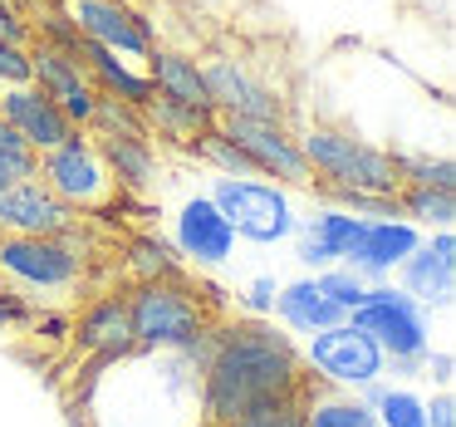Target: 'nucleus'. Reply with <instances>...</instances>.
Listing matches in <instances>:
<instances>
[{"instance_id": "nucleus-1", "label": "nucleus", "mask_w": 456, "mask_h": 427, "mask_svg": "<svg viewBox=\"0 0 456 427\" xmlns=\"http://www.w3.org/2000/svg\"><path fill=\"white\" fill-rule=\"evenodd\" d=\"M309 374L285 334L260 319H236L211 329L207 358H201V427H221L260 403L305 393Z\"/></svg>"}, {"instance_id": "nucleus-2", "label": "nucleus", "mask_w": 456, "mask_h": 427, "mask_svg": "<svg viewBox=\"0 0 456 427\" xmlns=\"http://www.w3.org/2000/svg\"><path fill=\"white\" fill-rule=\"evenodd\" d=\"M299 152H305L309 172H314V187L324 197L358 192V197L397 201V192L407 187L403 168H397V148H378V143L358 138L354 128H338V123H314L299 138Z\"/></svg>"}, {"instance_id": "nucleus-3", "label": "nucleus", "mask_w": 456, "mask_h": 427, "mask_svg": "<svg viewBox=\"0 0 456 427\" xmlns=\"http://www.w3.org/2000/svg\"><path fill=\"white\" fill-rule=\"evenodd\" d=\"M348 324L363 329L397 374H417L432 354V324L417 300H407L397 285H368V300L348 315Z\"/></svg>"}, {"instance_id": "nucleus-4", "label": "nucleus", "mask_w": 456, "mask_h": 427, "mask_svg": "<svg viewBox=\"0 0 456 427\" xmlns=\"http://www.w3.org/2000/svg\"><path fill=\"white\" fill-rule=\"evenodd\" d=\"M128 319L138 349H187L211 334L207 305L182 280H138L128 295Z\"/></svg>"}, {"instance_id": "nucleus-5", "label": "nucleus", "mask_w": 456, "mask_h": 427, "mask_svg": "<svg viewBox=\"0 0 456 427\" xmlns=\"http://www.w3.org/2000/svg\"><path fill=\"white\" fill-rule=\"evenodd\" d=\"M35 182H45L69 211H103V207H113V201L123 197V192L113 187L109 168H103L94 133H84V128H74L60 148L40 152Z\"/></svg>"}, {"instance_id": "nucleus-6", "label": "nucleus", "mask_w": 456, "mask_h": 427, "mask_svg": "<svg viewBox=\"0 0 456 427\" xmlns=\"http://www.w3.org/2000/svg\"><path fill=\"white\" fill-rule=\"evenodd\" d=\"M216 201V211L231 221L240 241H256V246H275V241H289L299 226L295 207H289L285 187L260 177H216L207 192Z\"/></svg>"}, {"instance_id": "nucleus-7", "label": "nucleus", "mask_w": 456, "mask_h": 427, "mask_svg": "<svg viewBox=\"0 0 456 427\" xmlns=\"http://www.w3.org/2000/svg\"><path fill=\"white\" fill-rule=\"evenodd\" d=\"M0 275L25 295H60L84 275V250L64 236H0Z\"/></svg>"}, {"instance_id": "nucleus-8", "label": "nucleus", "mask_w": 456, "mask_h": 427, "mask_svg": "<svg viewBox=\"0 0 456 427\" xmlns=\"http://www.w3.org/2000/svg\"><path fill=\"white\" fill-rule=\"evenodd\" d=\"M299 358H305V368H314L329 388H348V393H358V388L378 383V378L387 374L383 349H378L363 329L348 324V319H344V324H334V329L309 334V344H305V354H299Z\"/></svg>"}, {"instance_id": "nucleus-9", "label": "nucleus", "mask_w": 456, "mask_h": 427, "mask_svg": "<svg viewBox=\"0 0 456 427\" xmlns=\"http://www.w3.org/2000/svg\"><path fill=\"white\" fill-rule=\"evenodd\" d=\"M216 128L256 162V172L275 187H314V172H309L299 138L285 123H265V119H216Z\"/></svg>"}, {"instance_id": "nucleus-10", "label": "nucleus", "mask_w": 456, "mask_h": 427, "mask_svg": "<svg viewBox=\"0 0 456 427\" xmlns=\"http://www.w3.org/2000/svg\"><path fill=\"white\" fill-rule=\"evenodd\" d=\"M60 11L74 21V30L84 40L103 45V50L123 54V60H148L158 45H152V30L128 0H60Z\"/></svg>"}, {"instance_id": "nucleus-11", "label": "nucleus", "mask_w": 456, "mask_h": 427, "mask_svg": "<svg viewBox=\"0 0 456 427\" xmlns=\"http://www.w3.org/2000/svg\"><path fill=\"white\" fill-rule=\"evenodd\" d=\"M201 84L207 99L216 109V119H265V123H285V103L246 70V60L236 54H211L201 64Z\"/></svg>"}, {"instance_id": "nucleus-12", "label": "nucleus", "mask_w": 456, "mask_h": 427, "mask_svg": "<svg viewBox=\"0 0 456 427\" xmlns=\"http://www.w3.org/2000/svg\"><path fill=\"white\" fill-rule=\"evenodd\" d=\"M397 290L417 300L422 309H452L456 300V236L452 231H432L422 246L397 266Z\"/></svg>"}, {"instance_id": "nucleus-13", "label": "nucleus", "mask_w": 456, "mask_h": 427, "mask_svg": "<svg viewBox=\"0 0 456 427\" xmlns=\"http://www.w3.org/2000/svg\"><path fill=\"white\" fill-rule=\"evenodd\" d=\"M30 84L45 89L54 103H60V113L74 123V128H89L94 103H99V89L89 84L84 64L74 60L69 50H54V45H35L30 40Z\"/></svg>"}, {"instance_id": "nucleus-14", "label": "nucleus", "mask_w": 456, "mask_h": 427, "mask_svg": "<svg viewBox=\"0 0 456 427\" xmlns=\"http://www.w3.org/2000/svg\"><path fill=\"white\" fill-rule=\"evenodd\" d=\"M79 211H69L45 182H11L0 187V231L5 236H69Z\"/></svg>"}, {"instance_id": "nucleus-15", "label": "nucleus", "mask_w": 456, "mask_h": 427, "mask_svg": "<svg viewBox=\"0 0 456 427\" xmlns=\"http://www.w3.org/2000/svg\"><path fill=\"white\" fill-rule=\"evenodd\" d=\"M417 246H422V231L407 217H373V221H363V236H358L354 256H348L344 266L354 270L358 280H368V285H383V280L397 275V266H403Z\"/></svg>"}, {"instance_id": "nucleus-16", "label": "nucleus", "mask_w": 456, "mask_h": 427, "mask_svg": "<svg viewBox=\"0 0 456 427\" xmlns=\"http://www.w3.org/2000/svg\"><path fill=\"white\" fill-rule=\"evenodd\" d=\"M0 123H5V128H11L15 138L30 143L35 152L60 148V143L74 133V123L60 113V103H54L45 89H35V84H15V89H0Z\"/></svg>"}, {"instance_id": "nucleus-17", "label": "nucleus", "mask_w": 456, "mask_h": 427, "mask_svg": "<svg viewBox=\"0 0 456 427\" xmlns=\"http://www.w3.org/2000/svg\"><path fill=\"white\" fill-rule=\"evenodd\" d=\"M172 231H177V250L187 260H197V266H221V260H231V250H236V231H231V221L216 211L211 197L182 201Z\"/></svg>"}, {"instance_id": "nucleus-18", "label": "nucleus", "mask_w": 456, "mask_h": 427, "mask_svg": "<svg viewBox=\"0 0 456 427\" xmlns=\"http://www.w3.org/2000/svg\"><path fill=\"white\" fill-rule=\"evenodd\" d=\"M74 339H79V349H89L99 358H118L128 349H138L133 319H128V295H99L94 305H84L79 324H74Z\"/></svg>"}, {"instance_id": "nucleus-19", "label": "nucleus", "mask_w": 456, "mask_h": 427, "mask_svg": "<svg viewBox=\"0 0 456 427\" xmlns=\"http://www.w3.org/2000/svg\"><path fill=\"white\" fill-rule=\"evenodd\" d=\"M280 315V324L285 329H295V334H319V329H334V324H344V309L334 305V300L324 295V290L314 285V275L309 280H289V285H280L275 290V305H270Z\"/></svg>"}, {"instance_id": "nucleus-20", "label": "nucleus", "mask_w": 456, "mask_h": 427, "mask_svg": "<svg viewBox=\"0 0 456 427\" xmlns=\"http://www.w3.org/2000/svg\"><path fill=\"white\" fill-rule=\"evenodd\" d=\"M148 84L158 99H172V103H191V109H211L207 99V84H201V64L191 54H177V50H152L148 54ZM216 113V109H211Z\"/></svg>"}, {"instance_id": "nucleus-21", "label": "nucleus", "mask_w": 456, "mask_h": 427, "mask_svg": "<svg viewBox=\"0 0 456 427\" xmlns=\"http://www.w3.org/2000/svg\"><path fill=\"white\" fill-rule=\"evenodd\" d=\"M94 143H99V158L118 192L158 187V148H152V138H94Z\"/></svg>"}, {"instance_id": "nucleus-22", "label": "nucleus", "mask_w": 456, "mask_h": 427, "mask_svg": "<svg viewBox=\"0 0 456 427\" xmlns=\"http://www.w3.org/2000/svg\"><path fill=\"white\" fill-rule=\"evenodd\" d=\"M142 123H148V138L191 148V143L216 123V113H211V109H191V103H172V99H158V94H152V99L142 103Z\"/></svg>"}, {"instance_id": "nucleus-23", "label": "nucleus", "mask_w": 456, "mask_h": 427, "mask_svg": "<svg viewBox=\"0 0 456 427\" xmlns=\"http://www.w3.org/2000/svg\"><path fill=\"white\" fill-rule=\"evenodd\" d=\"M363 221L368 217H358V211L324 207V211H314V217H309L305 226H295V231H299V236H309V241H319V246H324V256L334 260V266H344V260L354 256L358 236H363Z\"/></svg>"}, {"instance_id": "nucleus-24", "label": "nucleus", "mask_w": 456, "mask_h": 427, "mask_svg": "<svg viewBox=\"0 0 456 427\" xmlns=\"http://www.w3.org/2000/svg\"><path fill=\"white\" fill-rule=\"evenodd\" d=\"M305 427H373V413H368V403L358 393H348V388H309L305 398Z\"/></svg>"}, {"instance_id": "nucleus-25", "label": "nucleus", "mask_w": 456, "mask_h": 427, "mask_svg": "<svg viewBox=\"0 0 456 427\" xmlns=\"http://www.w3.org/2000/svg\"><path fill=\"white\" fill-rule=\"evenodd\" d=\"M397 217H407L417 231H452L456 226V192L403 187L397 192Z\"/></svg>"}, {"instance_id": "nucleus-26", "label": "nucleus", "mask_w": 456, "mask_h": 427, "mask_svg": "<svg viewBox=\"0 0 456 427\" xmlns=\"http://www.w3.org/2000/svg\"><path fill=\"white\" fill-rule=\"evenodd\" d=\"M84 133H94V138H148V123H142V109H133V103H123V99H103L99 94L94 119H89Z\"/></svg>"}, {"instance_id": "nucleus-27", "label": "nucleus", "mask_w": 456, "mask_h": 427, "mask_svg": "<svg viewBox=\"0 0 456 427\" xmlns=\"http://www.w3.org/2000/svg\"><path fill=\"white\" fill-rule=\"evenodd\" d=\"M397 168H403V182L407 187H442V192H456V168L446 152H403L397 148Z\"/></svg>"}, {"instance_id": "nucleus-28", "label": "nucleus", "mask_w": 456, "mask_h": 427, "mask_svg": "<svg viewBox=\"0 0 456 427\" xmlns=\"http://www.w3.org/2000/svg\"><path fill=\"white\" fill-rule=\"evenodd\" d=\"M309 388H314V378H309ZM309 388L305 393H289V398H275V403H260V407H250V413L231 417V423H221V427H305Z\"/></svg>"}, {"instance_id": "nucleus-29", "label": "nucleus", "mask_w": 456, "mask_h": 427, "mask_svg": "<svg viewBox=\"0 0 456 427\" xmlns=\"http://www.w3.org/2000/svg\"><path fill=\"white\" fill-rule=\"evenodd\" d=\"M128 266L138 270V280H182V260H177V250H172L167 241H158V236L133 241Z\"/></svg>"}, {"instance_id": "nucleus-30", "label": "nucleus", "mask_w": 456, "mask_h": 427, "mask_svg": "<svg viewBox=\"0 0 456 427\" xmlns=\"http://www.w3.org/2000/svg\"><path fill=\"white\" fill-rule=\"evenodd\" d=\"M35 168H40V152L0 123V187H11V182H30Z\"/></svg>"}, {"instance_id": "nucleus-31", "label": "nucleus", "mask_w": 456, "mask_h": 427, "mask_svg": "<svg viewBox=\"0 0 456 427\" xmlns=\"http://www.w3.org/2000/svg\"><path fill=\"white\" fill-rule=\"evenodd\" d=\"M314 285L324 290L329 300H334L338 309H344V315H354L358 305H363L368 300V280H358L354 270L348 266H329V270H314Z\"/></svg>"}, {"instance_id": "nucleus-32", "label": "nucleus", "mask_w": 456, "mask_h": 427, "mask_svg": "<svg viewBox=\"0 0 456 427\" xmlns=\"http://www.w3.org/2000/svg\"><path fill=\"white\" fill-rule=\"evenodd\" d=\"M30 84V45H11L0 40V89Z\"/></svg>"}, {"instance_id": "nucleus-33", "label": "nucleus", "mask_w": 456, "mask_h": 427, "mask_svg": "<svg viewBox=\"0 0 456 427\" xmlns=\"http://www.w3.org/2000/svg\"><path fill=\"white\" fill-rule=\"evenodd\" d=\"M0 40L30 45V21H25V11H20V5H11V0H0Z\"/></svg>"}, {"instance_id": "nucleus-34", "label": "nucleus", "mask_w": 456, "mask_h": 427, "mask_svg": "<svg viewBox=\"0 0 456 427\" xmlns=\"http://www.w3.org/2000/svg\"><path fill=\"white\" fill-rule=\"evenodd\" d=\"M427 407V427H456V398H452V388H442V393L432 398V403H422Z\"/></svg>"}, {"instance_id": "nucleus-35", "label": "nucleus", "mask_w": 456, "mask_h": 427, "mask_svg": "<svg viewBox=\"0 0 456 427\" xmlns=\"http://www.w3.org/2000/svg\"><path fill=\"white\" fill-rule=\"evenodd\" d=\"M275 280H270V275H260V280H250V309H260V315H265V309L270 305H275Z\"/></svg>"}, {"instance_id": "nucleus-36", "label": "nucleus", "mask_w": 456, "mask_h": 427, "mask_svg": "<svg viewBox=\"0 0 456 427\" xmlns=\"http://www.w3.org/2000/svg\"><path fill=\"white\" fill-rule=\"evenodd\" d=\"M422 368H427V378H436V388H452V378H456L452 374V354H427Z\"/></svg>"}, {"instance_id": "nucleus-37", "label": "nucleus", "mask_w": 456, "mask_h": 427, "mask_svg": "<svg viewBox=\"0 0 456 427\" xmlns=\"http://www.w3.org/2000/svg\"><path fill=\"white\" fill-rule=\"evenodd\" d=\"M0 319H25V305L15 295H0Z\"/></svg>"}, {"instance_id": "nucleus-38", "label": "nucleus", "mask_w": 456, "mask_h": 427, "mask_svg": "<svg viewBox=\"0 0 456 427\" xmlns=\"http://www.w3.org/2000/svg\"><path fill=\"white\" fill-rule=\"evenodd\" d=\"M11 5H20V0H11Z\"/></svg>"}]
</instances>
